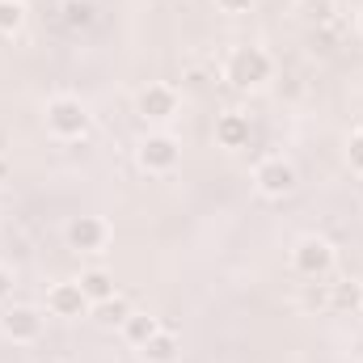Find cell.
Masks as SVG:
<instances>
[{"instance_id": "6da1fadb", "label": "cell", "mask_w": 363, "mask_h": 363, "mask_svg": "<svg viewBox=\"0 0 363 363\" xmlns=\"http://www.w3.org/2000/svg\"><path fill=\"white\" fill-rule=\"evenodd\" d=\"M224 81H228L233 89H241V93L267 89V85L274 81L271 51H267V47H254V43L233 47V51L224 55Z\"/></svg>"}, {"instance_id": "7a4b0ae2", "label": "cell", "mask_w": 363, "mask_h": 363, "mask_svg": "<svg viewBox=\"0 0 363 363\" xmlns=\"http://www.w3.org/2000/svg\"><path fill=\"white\" fill-rule=\"evenodd\" d=\"M43 118H47V131H51L55 140H64V144H68V140H81L93 123L89 106H85L81 97H72V93H55V97L47 101Z\"/></svg>"}, {"instance_id": "3957f363", "label": "cell", "mask_w": 363, "mask_h": 363, "mask_svg": "<svg viewBox=\"0 0 363 363\" xmlns=\"http://www.w3.org/2000/svg\"><path fill=\"white\" fill-rule=\"evenodd\" d=\"M287 262H291V271L300 274V279H330L334 267H338V250H334V241L308 233V237H300V241L291 245Z\"/></svg>"}, {"instance_id": "277c9868", "label": "cell", "mask_w": 363, "mask_h": 363, "mask_svg": "<svg viewBox=\"0 0 363 363\" xmlns=\"http://www.w3.org/2000/svg\"><path fill=\"white\" fill-rule=\"evenodd\" d=\"M135 165L152 178H165L182 165V140L169 131H148L140 144H135Z\"/></svg>"}, {"instance_id": "5b68a950", "label": "cell", "mask_w": 363, "mask_h": 363, "mask_svg": "<svg viewBox=\"0 0 363 363\" xmlns=\"http://www.w3.org/2000/svg\"><path fill=\"white\" fill-rule=\"evenodd\" d=\"M254 190L262 194V199H287V194H296L300 190V169L287 161V157H262L258 165H254Z\"/></svg>"}, {"instance_id": "8992f818", "label": "cell", "mask_w": 363, "mask_h": 363, "mask_svg": "<svg viewBox=\"0 0 363 363\" xmlns=\"http://www.w3.org/2000/svg\"><path fill=\"white\" fill-rule=\"evenodd\" d=\"M110 237H114V228L101 216H72L64 224V241H68L72 254H101L110 245Z\"/></svg>"}, {"instance_id": "52a82bcc", "label": "cell", "mask_w": 363, "mask_h": 363, "mask_svg": "<svg viewBox=\"0 0 363 363\" xmlns=\"http://www.w3.org/2000/svg\"><path fill=\"white\" fill-rule=\"evenodd\" d=\"M0 334L9 342H17V347H34L43 338V308H34V304H4Z\"/></svg>"}, {"instance_id": "ba28073f", "label": "cell", "mask_w": 363, "mask_h": 363, "mask_svg": "<svg viewBox=\"0 0 363 363\" xmlns=\"http://www.w3.org/2000/svg\"><path fill=\"white\" fill-rule=\"evenodd\" d=\"M182 110V97L174 85H144V89L135 93V114L144 118V123H152V127H165V123H174Z\"/></svg>"}, {"instance_id": "9c48e42d", "label": "cell", "mask_w": 363, "mask_h": 363, "mask_svg": "<svg viewBox=\"0 0 363 363\" xmlns=\"http://www.w3.org/2000/svg\"><path fill=\"white\" fill-rule=\"evenodd\" d=\"M47 313L64 317V321H77V317H89L93 304H89V296L81 291L77 279H60V283L47 287Z\"/></svg>"}, {"instance_id": "30bf717a", "label": "cell", "mask_w": 363, "mask_h": 363, "mask_svg": "<svg viewBox=\"0 0 363 363\" xmlns=\"http://www.w3.org/2000/svg\"><path fill=\"white\" fill-rule=\"evenodd\" d=\"M250 140H254V127H250V114H241V110H224V114L216 118V144H220L224 152H237V148H250Z\"/></svg>"}, {"instance_id": "8fae6325", "label": "cell", "mask_w": 363, "mask_h": 363, "mask_svg": "<svg viewBox=\"0 0 363 363\" xmlns=\"http://www.w3.org/2000/svg\"><path fill=\"white\" fill-rule=\"evenodd\" d=\"M330 313L334 317L363 313V283L359 279H334L330 274Z\"/></svg>"}, {"instance_id": "7c38bea8", "label": "cell", "mask_w": 363, "mask_h": 363, "mask_svg": "<svg viewBox=\"0 0 363 363\" xmlns=\"http://www.w3.org/2000/svg\"><path fill=\"white\" fill-rule=\"evenodd\" d=\"M60 26L68 30V34H89L93 26H97V0H60Z\"/></svg>"}, {"instance_id": "4fadbf2b", "label": "cell", "mask_w": 363, "mask_h": 363, "mask_svg": "<svg viewBox=\"0 0 363 363\" xmlns=\"http://www.w3.org/2000/svg\"><path fill=\"white\" fill-rule=\"evenodd\" d=\"M140 359L144 363H178L182 359V338L174 334V330H157L144 347H140Z\"/></svg>"}, {"instance_id": "5bb4252c", "label": "cell", "mask_w": 363, "mask_h": 363, "mask_svg": "<svg viewBox=\"0 0 363 363\" xmlns=\"http://www.w3.org/2000/svg\"><path fill=\"white\" fill-rule=\"evenodd\" d=\"M296 13L304 17L308 30H321V26H330V21L342 17V4L338 0H296Z\"/></svg>"}, {"instance_id": "9a60e30c", "label": "cell", "mask_w": 363, "mask_h": 363, "mask_svg": "<svg viewBox=\"0 0 363 363\" xmlns=\"http://www.w3.org/2000/svg\"><path fill=\"white\" fill-rule=\"evenodd\" d=\"M157 330H161V317H152V313H131V317L118 325V334H123V338H127V347H135V351H140Z\"/></svg>"}, {"instance_id": "2e32d148", "label": "cell", "mask_w": 363, "mask_h": 363, "mask_svg": "<svg viewBox=\"0 0 363 363\" xmlns=\"http://www.w3.org/2000/svg\"><path fill=\"white\" fill-rule=\"evenodd\" d=\"M81 291L89 296V304H101V300H110V296H118V287H114V274L101 271V267H89V271H81Z\"/></svg>"}, {"instance_id": "e0dca14e", "label": "cell", "mask_w": 363, "mask_h": 363, "mask_svg": "<svg viewBox=\"0 0 363 363\" xmlns=\"http://www.w3.org/2000/svg\"><path fill=\"white\" fill-rule=\"evenodd\" d=\"M131 313H135V308L127 304V296H110V300L93 304V313H89V317L97 321V325H101V330H118V325H123V321H127Z\"/></svg>"}, {"instance_id": "ac0fdd59", "label": "cell", "mask_w": 363, "mask_h": 363, "mask_svg": "<svg viewBox=\"0 0 363 363\" xmlns=\"http://www.w3.org/2000/svg\"><path fill=\"white\" fill-rule=\"evenodd\" d=\"M300 308L313 313V317H325V313H330V279H304V287H300Z\"/></svg>"}, {"instance_id": "d6986e66", "label": "cell", "mask_w": 363, "mask_h": 363, "mask_svg": "<svg viewBox=\"0 0 363 363\" xmlns=\"http://www.w3.org/2000/svg\"><path fill=\"white\" fill-rule=\"evenodd\" d=\"M21 26H26V4H17V0H0V34L13 38V34H21Z\"/></svg>"}, {"instance_id": "ffe728a7", "label": "cell", "mask_w": 363, "mask_h": 363, "mask_svg": "<svg viewBox=\"0 0 363 363\" xmlns=\"http://www.w3.org/2000/svg\"><path fill=\"white\" fill-rule=\"evenodd\" d=\"M347 165L363 174V131H351V140H347Z\"/></svg>"}, {"instance_id": "44dd1931", "label": "cell", "mask_w": 363, "mask_h": 363, "mask_svg": "<svg viewBox=\"0 0 363 363\" xmlns=\"http://www.w3.org/2000/svg\"><path fill=\"white\" fill-rule=\"evenodd\" d=\"M13 291H17V274H13V267H4V262H0V308L13 300Z\"/></svg>"}, {"instance_id": "7402d4cb", "label": "cell", "mask_w": 363, "mask_h": 363, "mask_svg": "<svg viewBox=\"0 0 363 363\" xmlns=\"http://www.w3.org/2000/svg\"><path fill=\"white\" fill-rule=\"evenodd\" d=\"M216 9H220V13H228V17H237V13H250V9H254V0H216Z\"/></svg>"}, {"instance_id": "603a6c76", "label": "cell", "mask_w": 363, "mask_h": 363, "mask_svg": "<svg viewBox=\"0 0 363 363\" xmlns=\"http://www.w3.org/2000/svg\"><path fill=\"white\" fill-rule=\"evenodd\" d=\"M9 178H13V161L0 152V186H9Z\"/></svg>"}, {"instance_id": "cb8c5ba5", "label": "cell", "mask_w": 363, "mask_h": 363, "mask_svg": "<svg viewBox=\"0 0 363 363\" xmlns=\"http://www.w3.org/2000/svg\"><path fill=\"white\" fill-rule=\"evenodd\" d=\"M355 199L363 203V174H355Z\"/></svg>"}, {"instance_id": "d4e9b609", "label": "cell", "mask_w": 363, "mask_h": 363, "mask_svg": "<svg viewBox=\"0 0 363 363\" xmlns=\"http://www.w3.org/2000/svg\"><path fill=\"white\" fill-rule=\"evenodd\" d=\"M355 131H363V114H359V127H355Z\"/></svg>"}, {"instance_id": "484cf974", "label": "cell", "mask_w": 363, "mask_h": 363, "mask_svg": "<svg viewBox=\"0 0 363 363\" xmlns=\"http://www.w3.org/2000/svg\"><path fill=\"white\" fill-rule=\"evenodd\" d=\"M38 363H60V359H38Z\"/></svg>"}, {"instance_id": "4316f807", "label": "cell", "mask_w": 363, "mask_h": 363, "mask_svg": "<svg viewBox=\"0 0 363 363\" xmlns=\"http://www.w3.org/2000/svg\"><path fill=\"white\" fill-rule=\"evenodd\" d=\"M359 34H363V13H359Z\"/></svg>"}, {"instance_id": "83f0119b", "label": "cell", "mask_w": 363, "mask_h": 363, "mask_svg": "<svg viewBox=\"0 0 363 363\" xmlns=\"http://www.w3.org/2000/svg\"><path fill=\"white\" fill-rule=\"evenodd\" d=\"M17 4H30V0H17Z\"/></svg>"}]
</instances>
